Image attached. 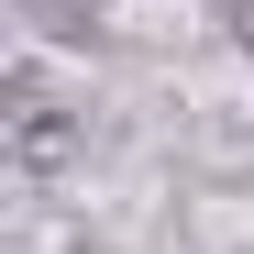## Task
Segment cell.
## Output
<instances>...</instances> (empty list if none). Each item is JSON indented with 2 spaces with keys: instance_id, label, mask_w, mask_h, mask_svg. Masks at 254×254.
I'll list each match as a JSON object with an SVG mask.
<instances>
[{
  "instance_id": "cell-1",
  "label": "cell",
  "mask_w": 254,
  "mask_h": 254,
  "mask_svg": "<svg viewBox=\"0 0 254 254\" xmlns=\"http://www.w3.org/2000/svg\"><path fill=\"white\" fill-rule=\"evenodd\" d=\"M11 144H22V166H56L66 155V122H56V100H45L33 66H11Z\"/></svg>"
},
{
  "instance_id": "cell-2",
  "label": "cell",
  "mask_w": 254,
  "mask_h": 254,
  "mask_svg": "<svg viewBox=\"0 0 254 254\" xmlns=\"http://www.w3.org/2000/svg\"><path fill=\"white\" fill-rule=\"evenodd\" d=\"M45 45H89V0H22Z\"/></svg>"
},
{
  "instance_id": "cell-3",
  "label": "cell",
  "mask_w": 254,
  "mask_h": 254,
  "mask_svg": "<svg viewBox=\"0 0 254 254\" xmlns=\"http://www.w3.org/2000/svg\"><path fill=\"white\" fill-rule=\"evenodd\" d=\"M232 45H243V56H254V0H243V22H232Z\"/></svg>"
}]
</instances>
